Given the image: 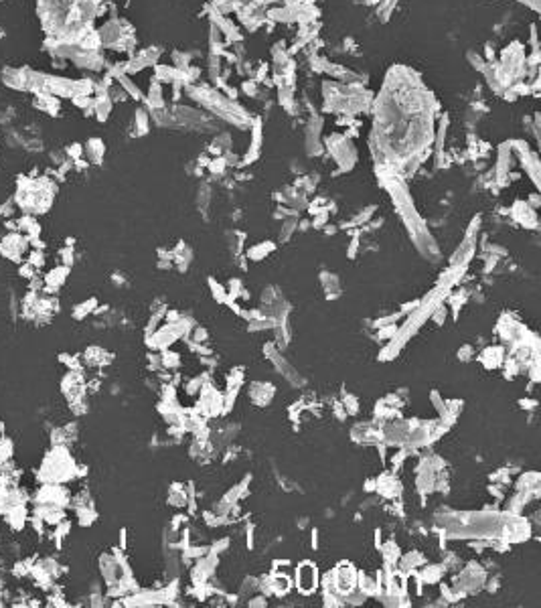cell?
<instances>
[{
	"instance_id": "7c38bea8",
	"label": "cell",
	"mask_w": 541,
	"mask_h": 608,
	"mask_svg": "<svg viewBox=\"0 0 541 608\" xmlns=\"http://www.w3.org/2000/svg\"><path fill=\"white\" fill-rule=\"evenodd\" d=\"M223 166H225V160H223V158H217V160H213V164H211V171H215V173H221V171H223Z\"/></svg>"
},
{
	"instance_id": "7a4b0ae2",
	"label": "cell",
	"mask_w": 541,
	"mask_h": 608,
	"mask_svg": "<svg viewBox=\"0 0 541 608\" xmlns=\"http://www.w3.org/2000/svg\"><path fill=\"white\" fill-rule=\"evenodd\" d=\"M316 582H318V574H316V566L312 562H302L296 570V586L302 594H310L316 590Z\"/></svg>"
},
{
	"instance_id": "8fae6325",
	"label": "cell",
	"mask_w": 541,
	"mask_h": 608,
	"mask_svg": "<svg viewBox=\"0 0 541 608\" xmlns=\"http://www.w3.org/2000/svg\"><path fill=\"white\" fill-rule=\"evenodd\" d=\"M29 264H30L32 268H41V266L45 264V256H43V251H41V249H32V251H30V256H29Z\"/></svg>"
},
{
	"instance_id": "6da1fadb",
	"label": "cell",
	"mask_w": 541,
	"mask_h": 608,
	"mask_svg": "<svg viewBox=\"0 0 541 608\" xmlns=\"http://www.w3.org/2000/svg\"><path fill=\"white\" fill-rule=\"evenodd\" d=\"M37 477L43 483H63V481L77 477V466L65 446H55L43 458V464Z\"/></svg>"
},
{
	"instance_id": "3957f363",
	"label": "cell",
	"mask_w": 541,
	"mask_h": 608,
	"mask_svg": "<svg viewBox=\"0 0 541 608\" xmlns=\"http://www.w3.org/2000/svg\"><path fill=\"white\" fill-rule=\"evenodd\" d=\"M27 245H29V240L21 238V235H16V233H10L0 242V253H2L4 258H8L10 262H21V256L27 249Z\"/></svg>"
},
{
	"instance_id": "ba28073f",
	"label": "cell",
	"mask_w": 541,
	"mask_h": 608,
	"mask_svg": "<svg viewBox=\"0 0 541 608\" xmlns=\"http://www.w3.org/2000/svg\"><path fill=\"white\" fill-rule=\"evenodd\" d=\"M32 564H35V560H32V557H27V560H23V562H19V564H14L12 574H14V576H27V574H30Z\"/></svg>"
},
{
	"instance_id": "52a82bcc",
	"label": "cell",
	"mask_w": 541,
	"mask_h": 608,
	"mask_svg": "<svg viewBox=\"0 0 541 608\" xmlns=\"http://www.w3.org/2000/svg\"><path fill=\"white\" fill-rule=\"evenodd\" d=\"M86 361H88L90 365H104V363H110V355H108L106 351H101V349L91 347V349H88V353H86Z\"/></svg>"
},
{
	"instance_id": "8992f818",
	"label": "cell",
	"mask_w": 541,
	"mask_h": 608,
	"mask_svg": "<svg viewBox=\"0 0 541 608\" xmlns=\"http://www.w3.org/2000/svg\"><path fill=\"white\" fill-rule=\"evenodd\" d=\"M6 517V523L12 527V529H16V531H21L23 527H25V523H27V509H25V505H16V507H12V509L4 515Z\"/></svg>"
},
{
	"instance_id": "5bb4252c",
	"label": "cell",
	"mask_w": 541,
	"mask_h": 608,
	"mask_svg": "<svg viewBox=\"0 0 541 608\" xmlns=\"http://www.w3.org/2000/svg\"><path fill=\"white\" fill-rule=\"evenodd\" d=\"M2 438H4V424L0 422V440H2Z\"/></svg>"
},
{
	"instance_id": "5b68a950",
	"label": "cell",
	"mask_w": 541,
	"mask_h": 608,
	"mask_svg": "<svg viewBox=\"0 0 541 608\" xmlns=\"http://www.w3.org/2000/svg\"><path fill=\"white\" fill-rule=\"evenodd\" d=\"M334 586L341 590V592H351L355 586V572L351 566H341L334 572Z\"/></svg>"
},
{
	"instance_id": "9c48e42d",
	"label": "cell",
	"mask_w": 541,
	"mask_h": 608,
	"mask_svg": "<svg viewBox=\"0 0 541 608\" xmlns=\"http://www.w3.org/2000/svg\"><path fill=\"white\" fill-rule=\"evenodd\" d=\"M93 306H97V302L91 298V300H88V302H83V304H79V306H75V310H73V318H83L88 312H91L93 310Z\"/></svg>"
},
{
	"instance_id": "30bf717a",
	"label": "cell",
	"mask_w": 541,
	"mask_h": 608,
	"mask_svg": "<svg viewBox=\"0 0 541 608\" xmlns=\"http://www.w3.org/2000/svg\"><path fill=\"white\" fill-rule=\"evenodd\" d=\"M12 458V442L8 438H2L0 440V462H6Z\"/></svg>"
},
{
	"instance_id": "277c9868",
	"label": "cell",
	"mask_w": 541,
	"mask_h": 608,
	"mask_svg": "<svg viewBox=\"0 0 541 608\" xmlns=\"http://www.w3.org/2000/svg\"><path fill=\"white\" fill-rule=\"evenodd\" d=\"M67 274H69V266H59L53 268L51 272L43 278V290L45 292H55L61 288V284L67 280Z\"/></svg>"
},
{
	"instance_id": "4fadbf2b",
	"label": "cell",
	"mask_w": 541,
	"mask_h": 608,
	"mask_svg": "<svg viewBox=\"0 0 541 608\" xmlns=\"http://www.w3.org/2000/svg\"><path fill=\"white\" fill-rule=\"evenodd\" d=\"M243 90H245L247 93H256V86H253V83H245Z\"/></svg>"
}]
</instances>
